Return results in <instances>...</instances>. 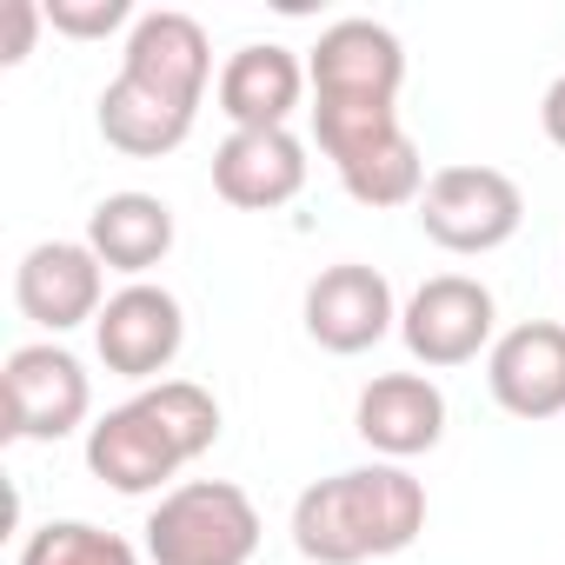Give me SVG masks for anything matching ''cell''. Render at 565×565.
I'll return each mask as SVG.
<instances>
[{"label": "cell", "mask_w": 565, "mask_h": 565, "mask_svg": "<svg viewBox=\"0 0 565 565\" xmlns=\"http://www.w3.org/2000/svg\"><path fill=\"white\" fill-rule=\"evenodd\" d=\"M213 439H220V399L193 380H160L87 426V472L120 499H147L200 452H213Z\"/></svg>", "instance_id": "2"}, {"label": "cell", "mask_w": 565, "mask_h": 565, "mask_svg": "<svg viewBox=\"0 0 565 565\" xmlns=\"http://www.w3.org/2000/svg\"><path fill=\"white\" fill-rule=\"evenodd\" d=\"M14 565H140V552L107 532V525H87V519H47L41 532L21 539V558Z\"/></svg>", "instance_id": "18"}, {"label": "cell", "mask_w": 565, "mask_h": 565, "mask_svg": "<svg viewBox=\"0 0 565 565\" xmlns=\"http://www.w3.org/2000/svg\"><path fill=\"white\" fill-rule=\"evenodd\" d=\"M180 347H186V307L167 287H153V279H127L94 320L100 366L120 380H140V386H160V373L180 360Z\"/></svg>", "instance_id": "10"}, {"label": "cell", "mask_w": 565, "mask_h": 565, "mask_svg": "<svg viewBox=\"0 0 565 565\" xmlns=\"http://www.w3.org/2000/svg\"><path fill=\"white\" fill-rule=\"evenodd\" d=\"M307 87H313V120H386L399 114L406 87V47L380 21H333L313 54H307Z\"/></svg>", "instance_id": "4"}, {"label": "cell", "mask_w": 565, "mask_h": 565, "mask_svg": "<svg viewBox=\"0 0 565 565\" xmlns=\"http://www.w3.org/2000/svg\"><path fill=\"white\" fill-rule=\"evenodd\" d=\"M0 393H8V426L0 433L28 439V446H54V439L81 433L87 413H94V380L61 340L14 347L8 373H0Z\"/></svg>", "instance_id": "7"}, {"label": "cell", "mask_w": 565, "mask_h": 565, "mask_svg": "<svg viewBox=\"0 0 565 565\" xmlns=\"http://www.w3.org/2000/svg\"><path fill=\"white\" fill-rule=\"evenodd\" d=\"M307 186V140L294 127H259L226 134L213 147V193L239 213H279Z\"/></svg>", "instance_id": "14"}, {"label": "cell", "mask_w": 565, "mask_h": 565, "mask_svg": "<svg viewBox=\"0 0 565 565\" xmlns=\"http://www.w3.org/2000/svg\"><path fill=\"white\" fill-rule=\"evenodd\" d=\"M220 114L233 120V134H259V127H287L307 100V61L279 41H253L220 67Z\"/></svg>", "instance_id": "16"}, {"label": "cell", "mask_w": 565, "mask_h": 565, "mask_svg": "<svg viewBox=\"0 0 565 565\" xmlns=\"http://www.w3.org/2000/svg\"><path fill=\"white\" fill-rule=\"evenodd\" d=\"M307 340L320 353H373L393 327H399V307H393V279L366 259H340L327 273H313V287H307Z\"/></svg>", "instance_id": "12"}, {"label": "cell", "mask_w": 565, "mask_h": 565, "mask_svg": "<svg viewBox=\"0 0 565 565\" xmlns=\"http://www.w3.org/2000/svg\"><path fill=\"white\" fill-rule=\"evenodd\" d=\"M173 206L160 193H107L94 213H87V246L100 253L107 273H127V279H147L167 253H173Z\"/></svg>", "instance_id": "17"}, {"label": "cell", "mask_w": 565, "mask_h": 565, "mask_svg": "<svg viewBox=\"0 0 565 565\" xmlns=\"http://www.w3.org/2000/svg\"><path fill=\"white\" fill-rule=\"evenodd\" d=\"M213 81V47L206 28L180 8H153L127 28V54L120 74L100 94V140L127 160H167L173 147H186L200 100Z\"/></svg>", "instance_id": "1"}, {"label": "cell", "mask_w": 565, "mask_h": 565, "mask_svg": "<svg viewBox=\"0 0 565 565\" xmlns=\"http://www.w3.org/2000/svg\"><path fill=\"white\" fill-rule=\"evenodd\" d=\"M47 28V8L34 0H8V41H0V67H21L34 54V34Z\"/></svg>", "instance_id": "20"}, {"label": "cell", "mask_w": 565, "mask_h": 565, "mask_svg": "<svg viewBox=\"0 0 565 565\" xmlns=\"http://www.w3.org/2000/svg\"><path fill=\"white\" fill-rule=\"evenodd\" d=\"M486 393L499 413L539 426L565 413V327L558 320H519L486 353Z\"/></svg>", "instance_id": "13"}, {"label": "cell", "mask_w": 565, "mask_h": 565, "mask_svg": "<svg viewBox=\"0 0 565 565\" xmlns=\"http://www.w3.org/2000/svg\"><path fill=\"white\" fill-rule=\"evenodd\" d=\"M353 433L380 459L406 466L446 439V393L426 373H380V380H366V393L353 406Z\"/></svg>", "instance_id": "15"}, {"label": "cell", "mask_w": 565, "mask_h": 565, "mask_svg": "<svg viewBox=\"0 0 565 565\" xmlns=\"http://www.w3.org/2000/svg\"><path fill=\"white\" fill-rule=\"evenodd\" d=\"M539 127H545V140L565 153V74L545 87V100H539Z\"/></svg>", "instance_id": "21"}, {"label": "cell", "mask_w": 565, "mask_h": 565, "mask_svg": "<svg viewBox=\"0 0 565 565\" xmlns=\"http://www.w3.org/2000/svg\"><path fill=\"white\" fill-rule=\"evenodd\" d=\"M107 266L87 239H41L21 253L14 266V307L41 327V333H74V327H94L100 307H107Z\"/></svg>", "instance_id": "11"}, {"label": "cell", "mask_w": 565, "mask_h": 565, "mask_svg": "<svg viewBox=\"0 0 565 565\" xmlns=\"http://www.w3.org/2000/svg\"><path fill=\"white\" fill-rule=\"evenodd\" d=\"M313 140L360 206H419L426 160H419L413 134L399 127V114H386V120H313Z\"/></svg>", "instance_id": "9"}, {"label": "cell", "mask_w": 565, "mask_h": 565, "mask_svg": "<svg viewBox=\"0 0 565 565\" xmlns=\"http://www.w3.org/2000/svg\"><path fill=\"white\" fill-rule=\"evenodd\" d=\"M127 21H140L127 0H47V28L67 34V41H107Z\"/></svg>", "instance_id": "19"}, {"label": "cell", "mask_w": 565, "mask_h": 565, "mask_svg": "<svg viewBox=\"0 0 565 565\" xmlns=\"http://www.w3.org/2000/svg\"><path fill=\"white\" fill-rule=\"evenodd\" d=\"M525 226V193L499 167H439L419 193V233L459 259L499 253Z\"/></svg>", "instance_id": "6"}, {"label": "cell", "mask_w": 565, "mask_h": 565, "mask_svg": "<svg viewBox=\"0 0 565 565\" xmlns=\"http://www.w3.org/2000/svg\"><path fill=\"white\" fill-rule=\"evenodd\" d=\"M259 552V505L233 479H186L160 492L147 512V558L153 565H253Z\"/></svg>", "instance_id": "5"}, {"label": "cell", "mask_w": 565, "mask_h": 565, "mask_svg": "<svg viewBox=\"0 0 565 565\" xmlns=\"http://www.w3.org/2000/svg\"><path fill=\"white\" fill-rule=\"evenodd\" d=\"M399 340H406V353H413L426 373L472 366V360L492 353V340H499L492 287H486V279H472V273H433L426 287L399 307Z\"/></svg>", "instance_id": "8"}, {"label": "cell", "mask_w": 565, "mask_h": 565, "mask_svg": "<svg viewBox=\"0 0 565 565\" xmlns=\"http://www.w3.org/2000/svg\"><path fill=\"white\" fill-rule=\"evenodd\" d=\"M426 532V486L393 466H353L333 479H313L294 499V552L307 565H366V558H393Z\"/></svg>", "instance_id": "3"}]
</instances>
